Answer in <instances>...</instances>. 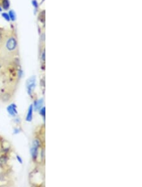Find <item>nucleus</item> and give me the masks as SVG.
I'll return each instance as SVG.
<instances>
[{
    "label": "nucleus",
    "mask_w": 142,
    "mask_h": 187,
    "mask_svg": "<svg viewBox=\"0 0 142 187\" xmlns=\"http://www.w3.org/2000/svg\"><path fill=\"white\" fill-rule=\"evenodd\" d=\"M41 57H42V61H44V60H45V51H44L42 52V55H41Z\"/></svg>",
    "instance_id": "f8f14e48"
},
{
    "label": "nucleus",
    "mask_w": 142,
    "mask_h": 187,
    "mask_svg": "<svg viewBox=\"0 0 142 187\" xmlns=\"http://www.w3.org/2000/svg\"><path fill=\"white\" fill-rule=\"evenodd\" d=\"M9 16H10V20H12V21H15V19H16V16H15V12H13V10H10L9 12Z\"/></svg>",
    "instance_id": "6e6552de"
},
{
    "label": "nucleus",
    "mask_w": 142,
    "mask_h": 187,
    "mask_svg": "<svg viewBox=\"0 0 142 187\" xmlns=\"http://www.w3.org/2000/svg\"><path fill=\"white\" fill-rule=\"evenodd\" d=\"M32 113H33V106L31 105L29 108L28 113H27L26 120L27 122H30L32 119Z\"/></svg>",
    "instance_id": "39448f33"
},
{
    "label": "nucleus",
    "mask_w": 142,
    "mask_h": 187,
    "mask_svg": "<svg viewBox=\"0 0 142 187\" xmlns=\"http://www.w3.org/2000/svg\"><path fill=\"white\" fill-rule=\"evenodd\" d=\"M16 108H17V107H16V105L14 103L11 104L10 105H9L7 108V110L9 114L12 115V116H15L17 114V111Z\"/></svg>",
    "instance_id": "20e7f679"
},
{
    "label": "nucleus",
    "mask_w": 142,
    "mask_h": 187,
    "mask_svg": "<svg viewBox=\"0 0 142 187\" xmlns=\"http://www.w3.org/2000/svg\"><path fill=\"white\" fill-rule=\"evenodd\" d=\"M7 162V158L5 156L0 158V165H4Z\"/></svg>",
    "instance_id": "1a4fd4ad"
},
{
    "label": "nucleus",
    "mask_w": 142,
    "mask_h": 187,
    "mask_svg": "<svg viewBox=\"0 0 142 187\" xmlns=\"http://www.w3.org/2000/svg\"><path fill=\"white\" fill-rule=\"evenodd\" d=\"M1 11H2V8H1V7H0V12H1Z\"/></svg>",
    "instance_id": "dca6fc26"
},
{
    "label": "nucleus",
    "mask_w": 142,
    "mask_h": 187,
    "mask_svg": "<svg viewBox=\"0 0 142 187\" xmlns=\"http://www.w3.org/2000/svg\"><path fill=\"white\" fill-rule=\"evenodd\" d=\"M2 6L4 10H8L10 7V3L8 0H3Z\"/></svg>",
    "instance_id": "423d86ee"
},
{
    "label": "nucleus",
    "mask_w": 142,
    "mask_h": 187,
    "mask_svg": "<svg viewBox=\"0 0 142 187\" xmlns=\"http://www.w3.org/2000/svg\"><path fill=\"white\" fill-rule=\"evenodd\" d=\"M17 40L14 36H10L5 41L4 47L9 52H14L17 48Z\"/></svg>",
    "instance_id": "f257e3e1"
},
{
    "label": "nucleus",
    "mask_w": 142,
    "mask_h": 187,
    "mask_svg": "<svg viewBox=\"0 0 142 187\" xmlns=\"http://www.w3.org/2000/svg\"><path fill=\"white\" fill-rule=\"evenodd\" d=\"M2 40H3V34L1 31L0 30V42L2 41Z\"/></svg>",
    "instance_id": "4468645a"
},
{
    "label": "nucleus",
    "mask_w": 142,
    "mask_h": 187,
    "mask_svg": "<svg viewBox=\"0 0 142 187\" xmlns=\"http://www.w3.org/2000/svg\"><path fill=\"white\" fill-rule=\"evenodd\" d=\"M17 159L18 160V161H19V162H20L21 163H22V160H21V159L20 158V157H19L18 156H17Z\"/></svg>",
    "instance_id": "2eb2a0df"
},
{
    "label": "nucleus",
    "mask_w": 142,
    "mask_h": 187,
    "mask_svg": "<svg viewBox=\"0 0 142 187\" xmlns=\"http://www.w3.org/2000/svg\"><path fill=\"white\" fill-rule=\"evenodd\" d=\"M41 114L43 116H44L45 115V108H43L41 110Z\"/></svg>",
    "instance_id": "ddd939ff"
},
{
    "label": "nucleus",
    "mask_w": 142,
    "mask_h": 187,
    "mask_svg": "<svg viewBox=\"0 0 142 187\" xmlns=\"http://www.w3.org/2000/svg\"><path fill=\"white\" fill-rule=\"evenodd\" d=\"M35 86H36V77L33 76L28 80L27 84V90H28V93L30 95H32V93L33 92Z\"/></svg>",
    "instance_id": "f03ea898"
},
{
    "label": "nucleus",
    "mask_w": 142,
    "mask_h": 187,
    "mask_svg": "<svg viewBox=\"0 0 142 187\" xmlns=\"http://www.w3.org/2000/svg\"><path fill=\"white\" fill-rule=\"evenodd\" d=\"M39 146V142L37 140H35L33 142V145H32V147L31 149V154L32 158L34 159H36L37 157L38 154V148Z\"/></svg>",
    "instance_id": "7ed1b4c3"
},
{
    "label": "nucleus",
    "mask_w": 142,
    "mask_h": 187,
    "mask_svg": "<svg viewBox=\"0 0 142 187\" xmlns=\"http://www.w3.org/2000/svg\"><path fill=\"white\" fill-rule=\"evenodd\" d=\"M32 4H33L34 7L35 8L36 10H37L38 8V7H39V4H38L37 0H32Z\"/></svg>",
    "instance_id": "9b49d317"
},
{
    "label": "nucleus",
    "mask_w": 142,
    "mask_h": 187,
    "mask_svg": "<svg viewBox=\"0 0 142 187\" xmlns=\"http://www.w3.org/2000/svg\"><path fill=\"white\" fill-rule=\"evenodd\" d=\"M2 16H3V17L5 20H6L8 21H9L10 20L9 15H8V13H2Z\"/></svg>",
    "instance_id": "9d476101"
},
{
    "label": "nucleus",
    "mask_w": 142,
    "mask_h": 187,
    "mask_svg": "<svg viewBox=\"0 0 142 187\" xmlns=\"http://www.w3.org/2000/svg\"><path fill=\"white\" fill-rule=\"evenodd\" d=\"M43 100L42 99H41V100H38V101H36L35 103H34V107L36 108V109H39L41 108V105H42V103H43Z\"/></svg>",
    "instance_id": "0eeeda50"
}]
</instances>
